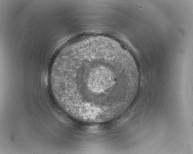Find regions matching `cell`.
I'll return each instance as SVG.
<instances>
[{"mask_svg":"<svg viewBox=\"0 0 193 154\" xmlns=\"http://www.w3.org/2000/svg\"><path fill=\"white\" fill-rule=\"evenodd\" d=\"M110 51L96 47L75 51L65 61L60 75L73 101L97 113L109 112L124 100L125 92L115 87Z\"/></svg>","mask_w":193,"mask_h":154,"instance_id":"cell-1","label":"cell"}]
</instances>
